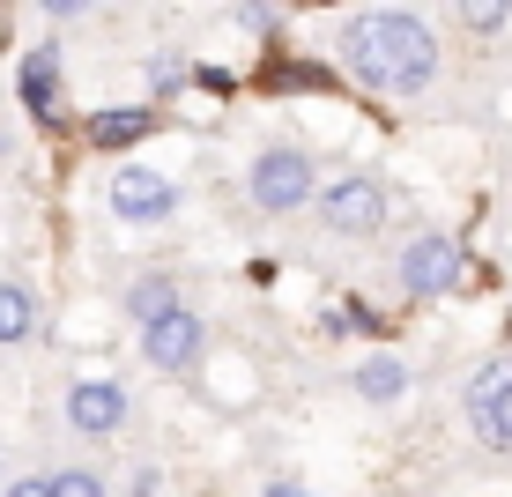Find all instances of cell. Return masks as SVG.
I'll use <instances>...</instances> for the list:
<instances>
[{"mask_svg":"<svg viewBox=\"0 0 512 497\" xmlns=\"http://www.w3.org/2000/svg\"><path fill=\"white\" fill-rule=\"evenodd\" d=\"M342 60L364 90H423L438 75V38L423 15L401 8H372V15H349L342 30Z\"/></svg>","mask_w":512,"mask_h":497,"instance_id":"obj_1","label":"cell"},{"mask_svg":"<svg viewBox=\"0 0 512 497\" xmlns=\"http://www.w3.org/2000/svg\"><path fill=\"white\" fill-rule=\"evenodd\" d=\"M394 275H401V290H409V297H446V290H461V282H468V260H461V245H453L446 230H423V238L401 245Z\"/></svg>","mask_w":512,"mask_h":497,"instance_id":"obj_2","label":"cell"},{"mask_svg":"<svg viewBox=\"0 0 512 497\" xmlns=\"http://www.w3.org/2000/svg\"><path fill=\"white\" fill-rule=\"evenodd\" d=\"M461 408H468V431L483 438L490 453H512V357H490L475 371Z\"/></svg>","mask_w":512,"mask_h":497,"instance_id":"obj_3","label":"cell"},{"mask_svg":"<svg viewBox=\"0 0 512 497\" xmlns=\"http://www.w3.org/2000/svg\"><path fill=\"white\" fill-rule=\"evenodd\" d=\"M312 201V156L290 149V141H275V149L253 156V208H268V216H290V208Z\"/></svg>","mask_w":512,"mask_h":497,"instance_id":"obj_4","label":"cell"},{"mask_svg":"<svg viewBox=\"0 0 512 497\" xmlns=\"http://www.w3.org/2000/svg\"><path fill=\"white\" fill-rule=\"evenodd\" d=\"M320 223L334 230V238H372V230L386 223V186L372 179V171H349V179L320 186Z\"/></svg>","mask_w":512,"mask_h":497,"instance_id":"obj_5","label":"cell"},{"mask_svg":"<svg viewBox=\"0 0 512 497\" xmlns=\"http://www.w3.org/2000/svg\"><path fill=\"white\" fill-rule=\"evenodd\" d=\"M141 357H149L156 371H171V379H186V371L208 357V327L179 305V312L156 319V327H141Z\"/></svg>","mask_w":512,"mask_h":497,"instance_id":"obj_6","label":"cell"},{"mask_svg":"<svg viewBox=\"0 0 512 497\" xmlns=\"http://www.w3.org/2000/svg\"><path fill=\"white\" fill-rule=\"evenodd\" d=\"M127 416H134V401H127V386H119V379H82V386H67V423H75L82 438H112Z\"/></svg>","mask_w":512,"mask_h":497,"instance_id":"obj_7","label":"cell"},{"mask_svg":"<svg viewBox=\"0 0 512 497\" xmlns=\"http://www.w3.org/2000/svg\"><path fill=\"white\" fill-rule=\"evenodd\" d=\"M171 208H179V186L171 179H156V171H141V164L112 171V216L119 223H164Z\"/></svg>","mask_w":512,"mask_h":497,"instance_id":"obj_8","label":"cell"},{"mask_svg":"<svg viewBox=\"0 0 512 497\" xmlns=\"http://www.w3.org/2000/svg\"><path fill=\"white\" fill-rule=\"evenodd\" d=\"M15 97H23L30 119H60V45L23 52V67H15Z\"/></svg>","mask_w":512,"mask_h":497,"instance_id":"obj_9","label":"cell"},{"mask_svg":"<svg viewBox=\"0 0 512 497\" xmlns=\"http://www.w3.org/2000/svg\"><path fill=\"white\" fill-rule=\"evenodd\" d=\"M349 394H364L372 408L401 401V394H409V364H401V357H364L357 371H349Z\"/></svg>","mask_w":512,"mask_h":497,"instance_id":"obj_10","label":"cell"},{"mask_svg":"<svg viewBox=\"0 0 512 497\" xmlns=\"http://www.w3.org/2000/svg\"><path fill=\"white\" fill-rule=\"evenodd\" d=\"M149 127H156L149 104H119V112H97V119H90V141L112 156V149H134V141H149Z\"/></svg>","mask_w":512,"mask_h":497,"instance_id":"obj_11","label":"cell"},{"mask_svg":"<svg viewBox=\"0 0 512 497\" xmlns=\"http://www.w3.org/2000/svg\"><path fill=\"white\" fill-rule=\"evenodd\" d=\"M127 312L141 319V327H156L164 312H179V282H171V275H141L127 290Z\"/></svg>","mask_w":512,"mask_h":497,"instance_id":"obj_12","label":"cell"},{"mask_svg":"<svg viewBox=\"0 0 512 497\" xmlns=\"http://www.w3.org/2000/svg\"><path fill=\"white\" fill-rule=\"evenodd\" d=\"M38 334V297L23 282H0V342H30Z\"/></svg>","mask_w":512,"mask_h":497,"instance_id":"obj_13","label":"cell"},{"mask_svg":"<svg viewBox=\"0 0 512 497\" xmlns=\"http://www.w3.org/2000/svg\"><path fill=\"white\" fill-rule=\"evenodd\" d=\"M45 490H52V497H104V483H97L90 468H60V475H45Z\"/></svg>","mask_w":512,"mask_h":497,"instance_id":"obj_14","label":"cell"},{"mask_svg":"<svg viewBox=\"0 0 512 497\" xmlns=\"http://www.w3.org/2000/svg\"><path fill=\"white\" fill-rule=\"evenodd\" d=\"M505 15H512L505 0H468V8H461V23H468V30H505Z\"/></svg>","mask_w":512,"mask_h":497,"instance_id":"obj_15","label":"cell"},{"mask_svg":"<svg viewBox=\"0 0 512 497\" xmlns=\"http://www.w3.org/2000/svg\"><path fill=\"white\" fill-rule=\"evenodd\" d=\"M179 82H186V67H179V60H156V67H149V90H156V97H171Z\"/></svg>","mask_w":512,"mask_h":497,"instance_id":"obj_16","label":"cell"},{"mask_svg":"<svg viewBox=\"0 0 512 497\" xmlns=\"http://www.w3.org/2000/svg\"><path fill=\"white\" fill-rule=\"evenodd\" d=\"M0 497H52V490H45V475H23V483H8Z\"/></svg>","mask_w":512,"mask_h":497,"instance_id":"obj_17","label":"cell"},{"mask_svg":"<svg viewBox=\"0 0 512 497\" xmlns=\"http://www.w3.org/2000/svg\"><path fill=\"white\" fill-rule=\"evenodd\" d=\"M260 497H312V490H305V483H268Z\"/></svg>","mask_w":512,"mask_h":497,"instance_id":"obj_18","label":"cell"},{"mask_svg":"<svg viewBox=\"0 0 512 497\" xmlns=\"http://www.w3.org/2000/svg\"><path fill=\"white\" fill-rule=\"evenodd\" d=\"M134 497H156V475H141V483H134Z\"/></svg>","mask_w":512,"mask_h":497,"instance_id":"obj_19","label":"cell"}]
</instances>
